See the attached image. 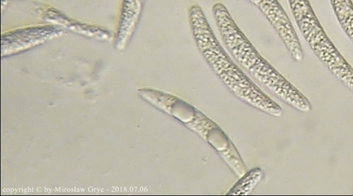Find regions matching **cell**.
I'll use <instances>...</instances> for the list:
<instances>
[{
	"label": "cell",
	"mask_w": 353,
	"mask_h": 196,
	"mask_svg": "<svg viewBox=\"0 0 353 196\" xmlns=\"http://www.w3.org/2000/svg\"><path fill=\"white\" fill-rule=\"evenodd\" d=\"M330 2L341 27L353 42V2L352 0H330Z\"/></svg>",
	"instance_id": "6"
},
{
	"label": "cell",
	"mask_w": 353,
	"mask_h": 196,
	"mask_svg": "<svg viewBox=\"0 0 353 196\" xmlns=\"http://www.w3.org/2000/svg\"><path fill=\"white\" fill-rule=\"evenodd\" d=\"M190 28L203 59L225 87L246 105L269 116L279 117L282 107L268 96L225 51L196 3L188 10Z\"/></svg>",
	"instance_id": "1"
},
{
	"label": "cell",
	"mask_w": 353,
	"mask_h": 196,
	"mask_svg": "<svg viewBox=\"0 0 353 196\" xmlns=\"http://www.w3.org/2000/svg\"><path fill=\"white\" fill-rule=\"evenodd\" d=\"M296 24L317 58L353 91V68L334 45L319 21L309 0H288Z\"/></svg>",
	"instance_id": "4"
},
{
	"label": "cell",
	"mask_w": 353,
	"mask_h": 196,
	"mask_svg": "<svg viewBox=\"0 0 353 196\" xmlns=\"http://www.w3.org/2000/svg\"><path fill=\"white\" fill-rule=\"evenodd\" d=\"M263 175V172L259 167L246 171L227 194L234 195L250 194L262 180Z\"/></svg>",
	"instance_id": "7"
},
{
	"label": "cell",
	"mask_w": 353,
	"mask_h": 196,
	"mask_svg": "<svg viewBox=\"0 0 353 196\" xmlns=\"http://www.w3.org/2000/svg\"><path fill=\"white\" fill-rule=\"evenodd\" d=\"M212 13L230 56L255 83L297 111L311 110L307 98L259 53L223 3H214Z\"/></svg>",
	"instance_id": "2"
},
{
	"label": "cell",
	"mask_w": 353,
	"mask_h": 196,
	"mask_svg": "<svg viewBox=\"0 0 353 196\" xmlns=\"http://www.w3.org/2000/svg\"><path fill=\"white\" fill-rule=\"evenodd\" d=\"M142 98L159 111L179 121L208 143L238 177L246 173V167L232 142L225 132L198 109L168 92L145 88Z\"/></svg>",
	"instance_id": "3"
},
{
	"label": "cell",
	"mask_w": 353,
	"mask_h": 196,
	"mask_svg": "<svg viewBox=\"0 0 353 196\" xmlns=\"http://www.w3.org/2000/svg\"><path fill=\"white\" fill-rule=\"evenodd\" d=\"M248 1L265 17L292 58L296 61H301L304 54L299 37L290 18L278 0Z\"/></svg>",
	"instance_id": "5"
}]
</instances>
